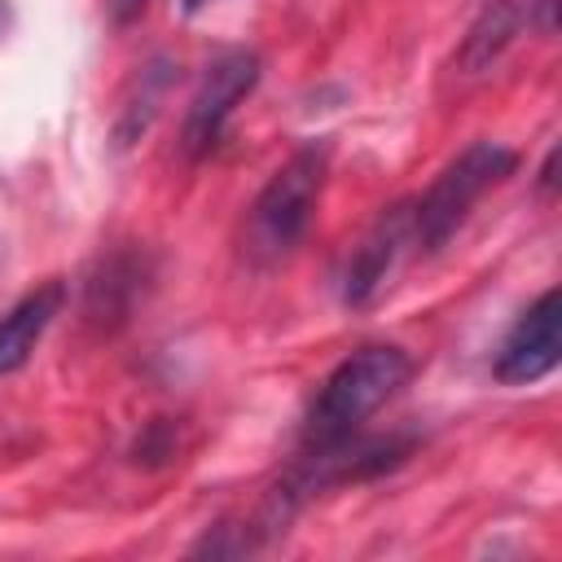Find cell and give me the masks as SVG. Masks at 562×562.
<instances>
[{
	"label": "cell",
	"instance_id": "8",
	"mask_svg": "<svg viewBox=\"0 0 562 562\" xmlns=\"http://www.w3.org/2000/svg\"><path fill=\"white\" fill-rule=\"evenodd\" d=\"M66 303V285L61 281H48L31 294H22L4 316H0V378L22 369L35 351V342L44 338V329L53 325V316L61 312Z\"/></svg>",
	"mask_w": 562,
	"mask_h": 562
},
{
	"label": "cell",
	"instance_id": "7",
	"mask_svg": "<svg viewBox=\"0 0 562 562\" xmlns=\"http://www.w3.org/2000/svg\"><path fill=\"white\" fill-rule=\"evenodd\" d=\"M553 4L558 0H492L487 4V13L470 26V40H465V48H461V66L465 70H483L487 61H496L509 44H514V35L522 31V26H540V31H549L553 26Z\"/></svg>",
	"mask_w": 562,
	"mask_h": 562
},
{
	"label": "cell",
	"instance_id": "9",
	"mask_svg": "<svg viewBox=\"0 0 562 562\" xmlns=\"http://www.w3.org/2000/svg\"><path fill=\"white\" fill-rule=\"evenodd\" d=\"M149 0H105V9H110V22H119V26H127L132 18H140V9H145Z\"/></svg>",
	"mask_w": 562,
	"mask_h": 562
},
{
	"label": "cell",
	"instance_id": "5",
	"mask_svg": "<svg viewBox=\"0 0 562 562\" xmlns=\"http://www.w3.org/2000/svg\"><path fill=\"white\" fill-rule=\"evenodd\" d=\"M558 356H562V312H558V290H544L509 325V334L492 360V378L505 386H531L558 369Z\"/></svg>",
	"mask_w": 562,
	"mask_h": 562
},
{
	"label": "cell",
	"instance_id": "1",
	"mask_svg": "<svg viewBox=\"0 0 562 562\" xmlns=\"http://www.w3.org/2000/svg\"><path fill=\"white\" fill-rule=\"evenodd\" d=\"M413 360L404 347L373 342L351 351L316 391L303 417V452H329L360 435V426L408 382Z\"/></svg>",
	"mask_w": 562,
	"mask_h": 562
},
{
	"label": "cell",
	"instance_id": "3",
	"mask_svg": "<svg viewBox=\"0 0 562 562\" xmlns=\"http://www.w3.org/2000/svg\"><path fill=\"white\" fill-rule=\"evenodd\" d=\"M518 167V154L496 145V140H474L465 145L439 176L435 184L413 198V250L430 255L439 246H448V237L470 220V211L479 206V198L496 184H505Z\"/></svg>",
	"mask_w": 562,
	"mask_h": 562
},
{
	"label": "cell",
	"instance_id": "4",
	"mask_svg": "<svg viewBox=\"0 0 562 562\" xmlns=\"http://www.w3.org/2000/svg\"><path fill=\"white\" fill-rule=\"evenodd\" d=\"M259 83V57L246 53V48H233L224 57H215L189 101V114H184V132H180V145L189 158H202L220 145L233 110L255 92Z\"/></svg>",
	"mask_w": 562,
	"mask_h": 562
},
{
	"label": "cell",
	"instance_id": "11",
	"mask_svg": "<svg viewBox=\"0 0 562 562\" xmlns=\"http://www.w3.org/2000/svg\"><path fill=\"white\" fill-rule=\"evenodd\" d=\"M202 4H206V0H184V9H189V13H193V9H202Z\"/></svg>",
	"mask_w": 562,
	"mask_h": 562
},
{
	"label": "cell",
	"instance_id": "2",
	"mask_svg": "<svg viewBox=\"0 0 562 562\" xmlns=\"http://www.w3.org/2000/svg\"><path fill=\"white\" fill-rule=\"evenodd\" d=\"M325 171H329V145H316V140L294 149L272 171V180L259 189V198L250 206V220H246L250 259L277 263L307 237L312 211H316L321 189H325Z\"/></svg>",
	"mask_w": 562,
	"mask_h": 562
},
{
	"label": "cell",
	"instance_id": "10",
	"mask_svg": "<svg viewBox=\"0 0 562 562\" xmlns=\"http://www.w3.org/2000/svg\"><path fill=\"white\" fill-rule=\"evenodd\" d=\"M553 167H558V145L549 149V158H544V167H540V189H544V193L553 189Z\"/></svg>",
	"mask_w": 562,
	"mask_h": 562
},
{
	"label": "cell",
	"instance_id": "6",
	"mask_svg": "<svg viewBox=\"0 0 562 562\" xmlns=\"http://www.w3.org/2000/svg\"><path fill=\"white\" fill-rule=\"evenodd\" d=\"M413 250V202H395L386 206L373 228L360 237V246L351 250L347 259V272H342V299L351 307H364L378 299V290L391 281L395 263Z\"/></svg>",
	"mask_w": 562,
	"mask_h": 562
}]
</instances>
